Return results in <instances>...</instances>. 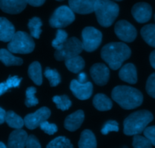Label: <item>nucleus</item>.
Instances as JSON below:
<instances>
[{
	"label": "nucleus",
	"instance_id": "nucleus-1",
	"mask_svg": "<svg viewBox=\"0 0 155 148\" xmlns=\"http://www.w3.org/2000/svg\"><path fill=\"white\" fill-rule=\"evenodd\" d=\"M131 49L126 43L113 42L105 45L101 49V58L111 69L117 70L131 56Z\"/></svg>",
	"mask_w": 155,
	"mask_h": 148
},
{
	"label": "nucleus",
	"instance_id": "nucleus-2",
	"mask_svg": "<svg viewBox=\"0 0 155 148\" xmlns=\"http://www.w3.org/2000/svg\"><path fill=\"white\" fill-rule=\"evenodd\" d=\"M112 99L124 110H133L143 103L141 91L132 87L121 85L116 86L112 90Z\"/></svg>",
	"mask_w": 155,
	"mask_h": 148
},
{
	"label": "nucleus",
	"instance_id": "nucleus-3",
	"mask_svg": "<svg viewBox=\"0 0 155 148\" xmlns=\"http://www.w3.org/2000/svg\"><path fill=\"white\" fill-rule=\"evenodd\" d=\"M153 119V114L147 110H140L132 113L124 120L123 132L129 136L141 134Z\"/></svg>",
	"mask_w": 155,
	"mask_h": 148
},
{
	"label": "nucleus",
	"instance_id": "nucleus-4",
	"mask_svg": "<svg viewBox=\"0 0 155 148\" xmlns=\"http://www.w3.org/2000/svg\"><path fill=\"white\" fill-rule=\"evenodd\" d=\"M94 12L101 26L109 28L118 17L120 7L111 0H97Z\"/></svg>",
	"mask_w": 155,
	"mask_h": 148
},
{
	"label": "nucleus",
	"instance_id": "nucleus-5",
	"mask_svg": "<svg viewBox=\"0 0 155 148\" xmlns=\"http://www.w3.org/2000/svg\"><path fill=\"white\" fill-rule=\"evenodd\" d=\"M35 43L32 37L24 31H17L8 42V49L11 53L28 54L34 51Z\"/></svg>",
	"mask_w": 155,
	"mask_h": 148
},
{
	"label": "nucleus",
	"instance_id": "nucleus-6",
	"mask_svg": "<svg viewBox=\"0 0 155 148\" xmlns=\"http://www.w3.org/2000/svg\"><path fill=\"white\" fill-rule=\"evenodd\" d=\"M82 43L76 37L68 38L62 47L56 49L55 52V58L58 61H65L70 58L79 56L82 52Z\"/></svg>",
	"mask_w": 155,
	"mask_h": 148
},
{
	"label": "nucleus",
	"instance_id": "nucleus-7",
	"mask_svg": "<svg viewBox=\"0 0 155 148\" xmlns=\"http://www.w3.org/2000/svg\"><path fill=\"white\" fill-rule=\"evenodd\" d=\"M74 12L68 6L62 5L56 8L50 18V25L53 28H65L75 19Z\"/></svg>",
	"mask_w": 155,
	"mask_h": 148
},
{
	"label": "nucleus",
	"instance_id": "nucleus-8",
	"mask_svg": "<svg viewBox=\"0 0 155 148\" xmlns=\"http://www.w3.org/2000/svg\"><path fill=\"white\" fill-rule=\"evenodd\" d=\"M82 37V48L88 53L96 50L102 42V33L99 30L93 27H87L84 28L81 34Z\"/></svg>",
	"mask_w": 155,
	"mask_h": 148
},
{
	"label": "nucleus",
	"instance_id": "nucleus-9",
	"mask_svg": "<svg viewBox=\"0 0 155 148\" xmlns=\"http://www.w3.org/2000/svg\"><path fill=\"white\" fill-rule=\"evenodd\" d=\"M51 115L50 109L47 107H41L34 113L27 115L24 119L25 125L30 130H34L41 125L44 121H47Z\"/></svg>",
	"mask_w": 155,
	"mask_h": 148
},
{
	"label": "nucleus",
	"instance_id": "nucleus-10",
	"mask_svg": "<svg viewBox=\"0 0 155 148\" xmlns=\"http://www.w3.org/2000/svg\"><path fill=\"white\" fill-rule=\"evenodd\" d=\"M114 30L118 38L126 43L134 41L137 37V31L135 28L127 21H119L115 25Z\"/></svg>",
	"mask_w": 155,
	"mask_h": 148
},
{
	"label": "nucleus",
	"instance_id": "nucleus-11",
	"mask_svg": "<svg viewBox=\"0 0 155 148\" xmlns=\"http://www.w3.org/2000/svg\"><path fill=\"white\" fill-rule=\"evenodd\" d=\"M70 90L74 94V97L79 99L80 100H86L90 98L93 93V84L91 82L81 84L74 79L70 84Z\"/></svg>",
	"mask_w": 155,
	"mask_h": 148
},
{
	"label": "nucleus",
	"instance_id": "nucleus-12",
	"mask_svg": "<svg viewBox=\"0 0 155 148\" xmlns=\"http://www.w3.org/2000/svg\"><path fill=\"white\" fill-rule=\"evenodd\" d=\"M90 74L95 84L99 86L107 84L110 78V70L104 63H96L92 65Z\"/></svg>",
	"mask_w": 155,
	"mask_h": 148
},
{
	"label": "nucleus",
	"instance_id": "nucleus-13",
	"mask_svg": "<svg viewBox=\"0 0 155 148\" xmlns=\"http://www.w3.org/2000/svg\"><path fill=\"white\" fill-rule=\"evenodd\" d=\"M132 14L138 23H146L151 18V6L146 2H138L132 7Z\"/></svg>",
	"mask_w": 155,
	"mask_h": 148
},
{
	"label": "nucleus",
	"instance_id": "nucleus-14",
	"mask_svg": "<svg viewBox=\"0 0 155 148\" xmlns=\"http://www.w3.org/2000/svg\"><path fill=\"white\" fill-rule=\"evenodd\" d=\"M97 0H68L69 8L74 12L87 15L94 12Z\"/></svg>",
	"mask_w": 155,
	"mask_h": 148
},
{
	"label": "nucleus",
	"instance_id": "nucleus-15",
	"mask_svg": "<svg viewBox=\"0 0 155 148\" xmlns=\"http://www.w3.org/2000/svg\"><path fill=\"white\" fill-rule=\"evenodd\" d=\"M26 0H0V8L8 14H19L27 6Z\"/></svg>",
	"mask_w": 155,
	"mask_h": 148
},
{
	"label": "nucleus",
	"instance_id": "nucleus-16",
	"mask_svg": "<svg viewBox=\"0 0 155 148\" xmlns=\"http://www.w3.org/2000/svg\"><path fill=\"white\" fill-rule=\"evenodd\" d=\"M28 137V133L25 130L15 129L8 137V148H25Z\"/></svg>",
	"mask_w": 155,
	"mask_h": 148
},
{
	"label": "nucleus",
	"instance_id": "nucleus-17",
	"mask_svg": "<svg viewBox=\"0 0 155 148\" xmlns=\"http://www.w3.org/2000/svg\"><path fill=\"white\" fill-rule=\"evenodd\" d=\"M84 120V113L82 110H78L68 115L65 119L64 126L69 131H75L81 127Z\"/></svg>",
	"mask_w": 155,
	"mask_h": 148
},
{
	"label": "nucleus",
	"instance_id": "nucleus-18",
	"mask_svg": "<svg viewBox=\"0 0 155 148\" xmlns=\"http://www.w3.org/2000/svg\"><path fill=\"white\" fill-rule=\"evenodd\" d=\"M119 77L122 81L131 84L137 83V70L135 65L132 63H128L123 65L119 72Z\"/></svg>",
	"mask_w": 155,
	"mask_h": 148
},
{
	"label": "nucleus",
	"instance_id": "nucleus-19",
	"mask_svg": "<svg viewBox=\"0 0 155 148\" xmlns=\"http://www.w3.org/2000/svg\"><path fill=\"white\" fill-rule=\"evenodd\" d=\"M15 34L14 25L5 18H0V41L9 42Z\"/></svg>",
	"mask_w": 155,
	"mask_h": 148
},
{
	"label": "nucleus",
	"instance_id": "nucleus-20",
	"mask_svg": "<svg viewBox=\"0 0 155 148\" xmlns=\"http://www.w3.org/2000/svg\"><path fill=\"white\" fill-rule=\"evenodd\" d=\"M79 148H97V140L91 130L86 129L81 132L78 141Z\"/></svg>",
	"mask_w": 155,
	"mask_h": 148
},
{
	"label": "nucleus",
	"instance_id": "nucleus-21",
	"mask_svg": "<svg viewBox=\"0 0 155 148\" xmlns=\"http://www.w3.org/2000/svg\"><path fill=\"white\" fill-rule=\"evenodd\" d=\"M93 105L99 111H108L113 107V103L107 95L97 94L93 99Z\"/></svg>",
	"mask_w": 155,
	"mask_h": 148
},
{
	"label": "nucleus",
	"instance_id": "nucleus-22",
	"mask_svg": "<svg viewBox=\"0 0 155 148\" xmlns=\"http://www.w3.org/2000/svg\"><path fill=\"white\" fill-rule=\"evenodd\" d=\"M0 61L6 66L21 65L23 64L22 59L15 56L8 49H0Z\"/></svg>",
	"mask_w": 155,
	"mask_h": 148
},
{
	"label": "nucleus",
	"instance_id": "nucleus-23",
	"mask_svg": "<svg viewBox=\"0 0 155 148\" xmlns=\"http://www.w3.org/2000/svg\"><path fill=\"white\" fill-rule=\"evenodd\" d=\"M28 75L35 84L40 85L43 83L42 68L38 62H34L28 67Z\"/></svg>",
	"mask_w": 155,
	"mask_h": 148
},
{
	"label": "nucleus",
	"instance_id": "nucleus-24",
	"mask_svg": "<svg viewBox=\"0 0 155 148\" xmlns=\"http://www.w3.org/2000/svg\"><path fill=\"white\" fill-rule=\"evenodd\" d=\"M65 64L68 71H71L74 74H78L79 72H81L85 66L84 60L82 59V57L79 56L66 59L65 61Z\"/></svg>",
	"mask_w": 155,
	"mask_h": 148
},
{
	"label": "nucleus",
	"instance_id": "nucleus-25",
	"mask_svg": "<svg viewBox=\"0 0 155 148\" xmlns=\"http://www.w3.org/2000/svg\"><path fill=\"white\" fill-rule=\"evenodd\" d=\"M143 40L152 47H155V25L150 24L143 27L141 30Z\"/></svg>",
	"mask_w": 155,
	"mask_h": 148
},
{
	"label": "nucleus",
	"instance_id": "nucleus-26",
	"mask_svg": "<svg viewBox=\"0 0 155 148\" xmlns=\"http://www.w3.org/2000/svg\"><path fill=\"white\" fill-rule=\"evenodd\" d=\"M5 122L10 128L15 129H20L25 125L24 119L13 111L6 112Z\"/></svg>",
	"mask_w": 155,
	"mask_h": 148
},
{
	"label": "nucleus",
	"instance_id": "nucleus-27",
	"mask_svg": "<svg viewBox=\"0 0 155 148\" xmlns=\"http://www.w3.org/2000/svg\"><path fill=\"white\" fill-rule=\"evenodd\" d=\"M21 82V78L18 76H10L6 81L0 83V97L12 88L18 87Z\"/></svg>",
	"mask_w": 155,
	"mask_h": 148
},
{
	"label": "nucleus",
	"instance_id": "nucleus-28",
	"mask_svg": "<svg viewBox=\"0 0 155 148\" xmlns=\"http://www.w3.org/2000/svg\"><path fill=\"white\" fill-rule=\"evenodd\" d=\"M42 25L43 24L41 18H39L37 17L32 18L29 21V22L28 24V26L30 30L31 36L33 38H40V36H41V32H42V30H41Z\"/></svg>",
	"mask_w": 155,
	"mask_h": 148
},
{
	"label": "nucleus",
	"instance_id": "nucleus-29",
	"mask_svg": "<svg viewBox=\"0 0 155 148\" xmlns=\"http://www.w3.org/2000/svg\"><path fill=\"white\" fill-rule=\"evenodd\" d=\"M46 148H74L69 139L64 136H59L52 140Z\"/></svg>",
	"mask_w": 155,
	"mask_h": 148
},
{
	"label": "nucleus",
	"instance_id": "nucleus-30",
	"mask_svg": "<svg viewBox=\"0 0 155 148\" xmlns=\"http://www.w3.org/2000/svg\"><path fill=\"white\" fill-rule=\"evenodd\" d=\"M53 101L56 104V107L62 111L68 110L71 107V100L66 95L55 96L53 97Z\"/></svg>",
	"mask_w": 155,
	"mask_h": 148
},
{
	"label": "nucleus",
	"instance_id": "nucleus-31",
	"mask_svg": "<svg viewBox=\"0 0 155 148\" xmlns=\"http://www.w3.org/2000/svg\"><path fill=\"white\" fill-rule=\"evenodd\" d=\"M44 75L49 80L51 87H56L61 82V76L57 70L46 68L44 71Z\"/></svg>",
	"mask_w": 155,
	"mask_h": 148
},
{
	"label": "nucleus",
	"instance_id": "nucleus-32",
	"mask_svg": "<svg viewBox=\"0 0 155 148\" xmlns=\"http://www.w3.org/2000/svg\"><path fill=\"white\" fill-rule=\"evenodd\" d=\"M37 89L34 87H29L26 90V99H25V105L27 107H35L39 104V101L36 97L35 94Z\"/></svg>",
	"mask_w": 155,
	"mask_h": 148
},
{
	"label": "nucleus",
	"instance_id": "nucleus-33",
	"mask_svg": "<svg viewBox=\"0 0 155 148\" xmlns=\"http://www.w3.org/2000/svg\"><path fill=\"white\" fill-rule=\"evenodd\" d=\"M68 40V34L64 30L59 29L56 32V38L52 42V46L56 49H59Z\"/></svg>",
	"mask_w": 155,
	"mask_h": 148
},
{
	"label": "nucleus",
	"instance_id": "nucleus-34",
	"mask_svg": "<svg viewBox=\"0 0 155 148\" xmlns=\"http://www.w3.org/2000/svg\"><path fill=\"white\" fill-rule=\"evenodd\" d=\"M132 146L134 148H152V143L145 137L136 134L134 135Z\"/></svg>",
	"mask_w": 155,
	"mask_h": 148
},
{
	"label": "nucleus",
	"instance_id": "nucleus-35",
	"mask_svg": "<svg viewBox=\"0 0 155 148\" xmlns=\"http://www.w3.org/2000/svg\"><path fill=\"white\" fill-rule=\"evenodd\" d=\"M111 131H119V124L116 121H107L101 129V133L104 135H107Z\"/></svg>",
	"mask_w": 155,
	"mask_h": 148
},
{
	"label": "nucleus",
	"instance_id": "nucleus-36",
	"mask_svg": "<svg viewBox=\"0 0 155 148\" xmlns=\"http://www.w3.org/2000/svg\"><path fill=\"white\" fill-rule=\"evenodd\" d=\"M40 128L42 131H44L46 134H49V135H53L58 131L57 125L56 124L47 122V120L43 122L40 125Z\"/></svg>",
	"mask_w": 155,
	"mask_h": 148
},
{
	"label": "nucleus",
	"instance_id": "nucleus-37",
	"mask_svg": "<svg viewBox=\"0 0 155 148\" xmlns=\"http://www.w3.org/2000/svg\"><path fill=\"white\" fill-rule=\"evenodd\" d=\"M146 91L149 96L155 99V73L150 74L146 83Z\"/></svg>",
	"mask_w": 155,
	"mask_h": 148
},
{
	"label": "nucleus",
	"instance_id": "nucleus-38",
	"mask_svg": "<svg viewBox=\"0 0 155 148\" xmlns=\"http://www.w3.org/2000/svg\"><path fill=\"white\" fill-rule=\"evenodd\" d=\"M25 148H42L41 144L36 136L31 134L28 136Z\"/></svg>",
	"mask_w": 155,
	"mask_h": 148
},
{
	"label": "nucleus",
	"instance_id": "nucleus-39",
	"mask_svg": "<svg viewBox=\"0 0 155 148\" xmlns=\"http://www.w3.org/2000/svg\"><path fill=\"white\" fill-rule=\"evenodd\" d=\"M143 132H144V137H147L152 143V145L155 146V125L147 127Z\"/></svg>",
	"mask_w": 155,
	"mask_h": 148
},
{
	"label": "nucleus",
	"instance_id": "nucleus-40",
	"mask_svg": "<svg viewBox=\"0 0 155 148\" xmlns=\"http://www.w3.org/2000/svg\"><path fill=\"white\" fill-rule=\"evenodd\" d=\"M28 4L34 7H39L44 5L46 0H26Z\"/></svg>",
	"mask_w": 155,
	"mask_h": 148
},
{
	"label": "nucleus",
	"instance_id": "nucleus-41",
	"mask_svg": "<svg viewBox=\"0 0 155 148\" xmlns=\"http://www.w3.org/2000/svg\"><path fill=\"white\" fill-rule=\"evenodd\" d=\"M78 81L81 84L87 83V76L84 72H79L78 76Z\"/></svg>",
	"mask_w": 155,
	"mask_h": 148
},
{
	"label": "nucleus",
	"instance_id": "nucleus-42",
	"mask_svg": "<svg viewBox=\"0 0 155 148\" xmlns=\"http://www.w3.org/2000/svg\"><path fill=\"white\" fill-rule=\"evenodd\" d=\"M5 115H6V112L5 111V110L0 107V125L3 124L5 122Z\"/></svg>",
	"mask_w": 155,
	"mask_h": 148
},
{
	"label": "nucleus",
	"instance_id": "nucleus-43",
	"mask_svg": "<svg viewBox=\"0 0 155 148\" xmlns=\"http://www.w3.org/2000/svg\"><path fill=\"white\" fill-rule=\"evenodd\" d=\"M150 63L153 68L155 69V50H153L150 55Z\"/></svg>",
	"mask_w": 155,
	"mask_h": 148
},
{
	"label": "nucleus",
	"instance_id": "nucleus-44",
	"mask_svg": "<svg viewBox=\"0 0 155 148\" xmlns=\"http://www.w3.org/2000/svg\"><path fill=\"white\" fill-rule=\"evenodd\" d=\"M0 148H8V146H5V144L4 143L0 141Z\"/></svg>",
	"mask_w": 155,
	"mask_h": 148
},
{
	"label": "nucleus",
	"instance_id": "nucleus-45",
	"mask_svg": "<svg viewBox=\"0 0 155 148\" xmlns=\"http://www.w3.org/2000/svg\"><path fill=\"white\" fill-rule=\"evenodd\" d=\"M115 1H122V0H115Z\"/></svg>",
	"mask_w": 155,
	"mask_h": 148
},
{
	"label": "nucleus",
	"instance_id": "nucleus-46",
	"mask_svg": "<svg viewBox=\"0 0 155 148\" xmlns=\"http://www.w3.org/2000/svg\"><path fill=\"white\" fill-rule=\"evenodd\" d=\"M56 1H63V0H56Z\"/></svg>",
	"mask_w": 155,
	"mask_h": 148
},
{
	"label": "nucleus",
	"instance_id": "nucleus-47",
	"mask_svg": "<svg viewBox=\"0 0 155 148\" xmlns=\"http://www.w3.org/2000/svg\"><path fill=\"white\" fill-rule=\"evenodd\" d=\"M154 20H155V15H154Z\"/></svg>",
	"mask_w": 155,
	"mask_h": 148
}]
</instances>
